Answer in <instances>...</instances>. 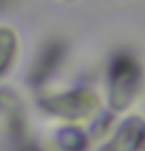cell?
<instances>
[{
  "instance_id": "cell-1",
  "label": "cell",
  "mask_w": 145,
  "mask_h": 151,
  "mask_svg": "<svg viewBox=\"0 0 145 151\" xmlns=\"http://www.w3.org/2000/svg\"><path fill=\"white\" fill-rule=\"evenodd\" d=\"M63 50L59 45L54 44L45 50V52L40 57L39 62L36 67V78H44L52 70L56 68L59 61L62 58Z\"/></svg>"
},
{
  "instance_id": "cell-2",
  "label": "cell",
  "mask_w": 145,
  "mask_h": 151,
  "mask_svg": "<svg viewBox=\"0 0 145 151\" xmlns=\"http://www.w3.org/2000/svg\"><path fill=\"white\" fill-rule=\"evenodd\" d=\"M15 35L11 29L0 28V72L6 69L15 50Z\"/></svg>"
}]
</instances>
